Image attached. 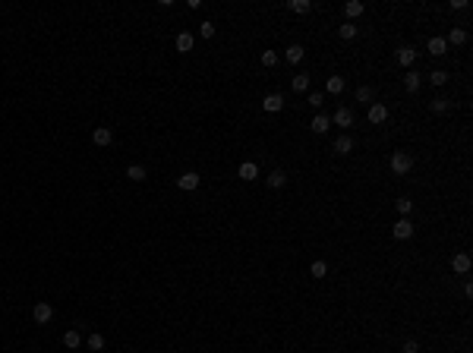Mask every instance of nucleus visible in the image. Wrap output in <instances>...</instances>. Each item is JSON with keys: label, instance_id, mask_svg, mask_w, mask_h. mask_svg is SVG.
<instances>
[{"label": "nucleus", "instance_id": "obj_1", "mask_svg": "<svg viewBox=\"0 0 473 353\" xmlns=\"http://www.w3.org/2000/svg\"><path fill=\"white\" fill-rule=\"evenodd\" d=\"M410 170H414V158H410L407 151H394L391 154V174L404 177V174H410Z\"/></svg>", "mask_w": 473, "mask_h": 353}, {"label": "nucleus", "instance_id": "obj_2", "mask_svg": "<svg viewBox=\"0 0 473 353\" xmlns=\"http://www.w3.org/2000/svg\"><path fill=\"white\" fill-rule=\"evenodd\" d=\"M199 183H202V177L196 174V170H186V174L177 177V186L183 189V193H193V189H199Z\"/></svg>", "mask_w": 473, "mask_h": 353}, {"label": "nucleus", "instance_id": "obj_3", "mask_svg": "<svg viewBox=\"0 0 473 353\" xmlns=\"http://www.w3.org/2000/svg\"><path fill=\"white\" fill-rule=\"evenodd\" d=\"M32 318H35L38 325H48L51 318H54V306H51V303H35V309H32Z\"/></svg>", "mask_w": 473, "mask_h": 353}, {"label": "nucleus", "instance_id": "obj_4", "mask_svg": "<svg viewBox=\"0 0 473 353\" xmlns=\"http://www.w3.org/2000/svg\"><path fill=\"white\" fill-rule=\"evenodd\" d=\"M331 123L341 126V130L354 126V110H350V107H338V110H334V117H331Z\"/></svg>", "mask_w": 473, "mask_h": 353}, {"label": "nucleus", "instance_id": "obj_5", "mask_svg": "<svg viewBox=\"0 0 473 353\" xmlns=\"http://www.w3.org/2000/svg\"><path fill=\"white\" fill-rule=\"evenodd\" d=\"M391 234H394V240H410V237H414V224H410V218H401L391 227Z\"/></svg>", "mask_w": 473, "mask_h": 353}, {"label": "nucleus", "instance_id": "obj_6", "mask_svg": "<svg viewBox=\"0 0 473 353\" xmlns=\"http://www.w3.org/2000/svg\"><path fill=\"white\" fill-rule=\"evenodd\" d=\"M92 142H95V145H101V149H107V145L114 142V133H110L107 126H95V133H92Z\"/></svg>", "mask_w": 473, "mask_h": 353}, {"label": "nucleus", "instance_id": "obj_7", "mask_svg": "<svg viewBox=\"0 0 473 353\" xmlns=\"http://www.w3.org/2000/svg\"><path fill=\"white\" fill-rule=\"evenodd\" d=\"M350 151H354V136L341 133L338 139H334V154H341V158H344V154H350Z\"/></svg>", "mask_w": 473, "mask_h": 353}, {"label": "nucleus", "instance_id": "obj_8", "mask_svg": "<svg viewBox=\"0 0 473 353\" xmlns=\"http://www.w3.org/2000/svg\"><path fill=\"white\" fill-rule=\"evenodd\" d=\"M385 120H388V107H385V104H369V123L382 126Z\"/></svg>", "mask_w": 473, "mask_h": 353}, {"label": "nucleus", "instance_id": "obj_9", "mask_svg": "<svg viewBox=\"0 0 473 353\" xmlns=\"http://www.w3.org/2000/svg\"><path fill=\"white\" fill-rule=\"evenodd\" d=\"M426 48H429V54H432V57H445V54H448V41H445V38H438V35L429 38V45H426Z\"/></svg>", "mask_w": 473, "mask_h": 353}, {"label": "nucleus", "instance_id": "obj_10", "mask_svg": "<svg viewBox=\"0 0 473 353\" xmlns=\"http://www.w3.org/2000/svg\"><path fill=\"white\" fill-rule=\"evenodd\" d=\"M262 107L268 110V114H278V110L284 107V98L278 92H271V95H265V98H262Z\"/></svg>", "mask_w": 473, "mask_h": 353}, {"label": "nucleus", "instance_id": "obj_11", "mask_svg": "<svg viewBox=\"0 0 473 353\" xmlns=\"http://www.w3.org/2000/svg\"><path fill=\"white\" fill-rule=\"evenodd\" d=\"M394 57H398L401 66H407V70H410V66H414V60H417V50L410 48V45H404V48H398V54H394Z\"/></svg>", "mask_w": 473, "mask_h": 353}, {"label": "nucleus", "instance_id": "obj_12", "mask_svg": "<svg viewBox=\"0 0 473 353\" xmlns=\"http://www.w3.org/2000/svg\"><path fill=\"white\" fill-rule=\"evenodd\" d=\"M451 268L458 271V274H467V271H470V255H467V252H454V255H451Z\"/></svg>", "mask_w": 473, "mask_h": 353}, {"label": "nucleus", "instance_id": "obj_13", "mask_svg": "<svg viewBox=\"0 0 473 353\" xmlns=\"http://www.w3.org/2000/svg\"><path fill=\"white\" fill-rule=\"evenodd\" d=\"M404 89H407L410 95L420 92V73H417V70H407V73H404Z\"/></svg>", "mask_w": 473, "mask_h": 353}, {"label": "nucleus", "instance_id": "obj_14", "mask_svg": "<svg viewBox=\"0 0 473 353\" xmlns=\"http://www.w3.org/2000/svg\"><path fill=\"white\" fill-rule=\"evenodd\" d=\"M193 45H196V38L189 35V32H180V35H177V50H180V54H189Z\"/></svg>", "mask_w": 473, "mask_h": 353}, {"label": "nucleus", "instance_id": "obj_15", "mask_svg": "<svg viewBox=\"0 0 473 353\" xmlns=\"http://www.w3.org/2000/svg\"><path fill=\"white\" fill-rule=\"evenodd\" d=\"M354 98H357V101H363V104H372V101H375V89H372V85H360Z\"/></svg>", "mask_w": 473, "mask_h": 353}, {"label": "nucleus", "instance_id": "obj_16", "mask_svg": "<svg viewBox=\"0 0 473 353\" xmlns=\"http://www.w3.org/2000/svg\"><path fill=\"white\" fill-rule=\"evenodd\" d=\"M363 10H366V6L360 3V0H350V3H344V13H347V19H350V22H354L357 16H363Z\"/></svg>", "mask_w": 473, "mask_h": 353}, {"label": "nucleus", "instance_id": "obj_17", "mask_svg": "<svg viewBox=\"0 0 473 353\" xmlns=\"http://www.w3.org/2000/svg\"><path fill=\"white\" fill-rule=\"evenodd\" d=\"M126 177H130L133 183H142V180L149 177V170H145L142 164H130V167H126Z\"/></svg>", "mask_w": 473, "mask_h": 353}, {"label": "nucleus", "instance_id": "obj_18", "mask_svg": "<svg viewBox=\"0 0 473 353\" xmlns=\"http://www.w3.org/2000/svg\"><path fill=\"white\" fill-rule=\"evenodd\" d=\"M303 45H290L287 50H284V57H287V63H300V60H303Z\"/></svg>", "mask_w": 473, "mask_h": 353}, {"label": "nucleus", "instance_id": "obj_19", "mask_svg": "<svg viewBox=\"0 0 473 353\" xmlns=\"http://www.w3.org/2000/svg\"><path fill=\"white\" fill-rule=\"evenodd\" d=\"M328 126H331V120L325 117V114H315V117H313V133L322 136V133H328Z\"/></svg>", "mask_w": 473, "mask_h": 353}, {"label": "nucleus", "instance_id": "obj_20", "mask_svg": "<svg viewBox=\"0 0 473 353\" xmlns=\"http://www.w3.org/2000/svg\"><path fill=\"white\" fill-rule=\"evenodd\" d=\"M265 183H268L271 189H281L284 183H287V174H284V170H271V174H268V180H265Z\"/></svg>", "mask_w": 473, "mask_h": 353}, {"label": "nucleus", "instance_id": "obj_21", "mask_svg": "<svg viewBox=\"0 0 473 353\" xmlns=\"http://www.w3.org/2000/svg\"><path fill=\"white\" fill-rule=\"evenodd\" d=\"M79 344H82V334L76 331V328H70V331L63 334V347H70V350H76V347H79Z\"/></svg>", "mask_w": 473, "mask_h": 353}, {"label": "nucleus", "instance_id": "obj_22", "mask_svg": "<svg viewBox=\"0 0 473 353\" xmlns=\"http://www.w3.org/2000/svg\"><path fill=\"white\" fill-rule=\"evenodd\" d=\"M435 110V114H448L451 110V98H442V95H438V98H432V104H429Z\"/></svg>", "mask_w": 473, "mask_h": 353}, {"label": "nucleus", "instance_id": "obj_23", "mask_svg": "<svg viewBox=\"0 0 473 353\" xmlns=\"http://www.w3.org/2000/svg\"><path fill=\"white\" fill-rule=\"evenodd\" d=\"M259 177V167L253 164V161H246V164H240V180H256Z\"/></svg>", "mask_w": 473, "mask_h": 353}, {"label": "nucleus", "instance_id": "obj_24", "mask_svg": "<svg viewBox=\"0 0 473 353\" xmlns=\"http://www.w3.org/2000/svg\"><path fill=\"white\" fill-rule=\"evenodd\" d=\"M290 89L303 95V92L309 89V76H306V73H300V76H294V79H290Z\"/></svg>", "mask_w": 473, "mask_h": 353}, {"label": "nucleus", "instance_id": "obj_25", "mask_svg": "<svg viewBox=\"0 0 473 353\" xmlns=\"http://www.w3.org/2000/svg\"><path fill=\"white\" fill-rule=\"evenodd\" d=\"M445 41L458 48V45H464V41H467V32H464V29H451V32H448V38H445Z\"/></svg>", "mask_w": 473, "mask_h": 353}, {"label": "nucleus", "instance_id": "obj_26", "mask_svg": "<svg viewBox=\"0 0 473 353\" xmlns=\"http://www.w3.org/2000/svg\"><path fill=\"white\" fill-rule=\"evenodd\" d=\"M394 208H398V214H401V218H407V214H410V208H414V202H410L407 196H401V199L394 202Z\"/></svg>", "mask_w": 473, "mask_h": 353}, {"label": "nucleus", "instance_id": "obj_27", "mask_svg": "<svg viewBox=\"0 0 473 353\" xmlns=\"http://www.w3.org/2000/svg\"><path fill=\"white\" fill-rule=\"evenodd\" d=\"M338 35L344 38V41H350V38H357V25L354 22H344L341 29H338Z\"/></svg>", "mask_w": 473, "mask_h": 353}, {"label": "nucleus", "instance_id": "obj_28", "mask_svg": "<svg viewBox=\"0 0 473 353\" xmlns=\"http://www.w3.org/2000/svg\"><path fill=\"white\" fill-rule=\"evenodd\" d=\"M344 92V79L341 76H328V95H341Z\"/></svg>", "mask_w": 473, "mask_h": 353}, {"label": "nucleus", "instance_id": "obj_29", "mask_svg": "<svg viewBox=\"0 0 473 353\" xmlns=\"http://www.w3.org/2000/svg\"><path fill=\"white\" fill-rule=\"evenodd\" d=\"M287 6H290L294 13H309V10H313V3H309V0H290Z\"/></svg>", "mask_w": 473, "mask_h": 353}, {"label": "nucleus", "instance_id": "obj_30", "mask_svg": "<svg viewBox=\"0 0 473 353\" xmlns=\"http://www.w3.org/2000/svg\"><path fill=\"white\" fill-rule=\"evenodd\" d=\"M309 274H313V278H325V274H328V262H313Z\"/></svg>", "mask_w": 473, "mask_h": 353}, {"label": "nucleus", "instance_id": "obj_31", "mask_svg": "<svg viewBox=\"0 0 473 353\" xmlns=\"http://www.w3.org/2000/svg\"><path fill=\"white\" fill-rule=\"evenodd\" d=\"M429 82H432V85H445V82H448V73H445V70H432V73H429Z\"/></svg>", "mask_w": 473, "mask_h": 353}, {"label": "nucleus", "instance_id": "obj_32", "mask_svg": "<svg viewBox=\"0 0 473 353\" xmlns=\"http://www.w3.org/2000/svg\"><path fill=\"white\" fill-rule=\"evenodd\" d=\"M259 60H262V66H274L278 63V50H262Z\"/></svg>", "mask_w": 473, "mask_h": 353}, {"label": "nucleus", "instance_id": "obj_33", "mask_svg": "<svg viewBox=\"0 0 473 353\" xmlns=\"http://www.w3.org/2000/svg\"><path fill=\"white\" fill-rule=\"evenodd\" d=\"M89 350H105V338H101L98 331L89 334Z\"/></svg>", "mask_w": 473, "mask_h": 353}, {"label": "nucleus", "instance_id": "obj_34", "mask_svg": "<svg viewBox=\"0 0 473 353\" xmlns=\"http://www.w3.org/2000/svg\"><path fill=\"white\" fill-rule=\"evenodd\" d=\"M309 104H313L315 110H322V104H325V95H322V92H313V95H309Z\"/></svg>", "mask_w": 473, "mask_h": 353}, {"label": "nucleus", "instance_id": "obj_35", "mask_svg": "<svg viewBox=\"0 0 473 353\" xmlns=\"http://www.w3.org/2000/svg\"><path fill=\"white\" fill-rule=\"evenodd\" d=\"M199 35L202 38H214V22H202L199 25Z\"/></svg>", "mask_w": 473, "mask_h": 353}, {"label": "nucleus", "instance_id": "obj_36", "mask_svg": "<svg viewBox=\"0 0 473 353\" xmlns=\"http://www.w3.org/2000/svg\"><path fill=\"white\" fill-rule=\"evenodd\" d=\"M401 350H404V353H420V344H417L414 338H407V341L401 344Z\"/></svg>", "mask_w": 473, "mask_h": 353}, {"label": "nucleus", "instance_id": "obj_37", "mask_svg": "<svg viewBox=\"0 0 473 353\" xmlns=\"http://www.w3.org/2000/svg\"><path fill=\"white\" fill-rule=\"evenodd\" d=\"M448 6H451V10H467V0H451Z\"/></svg>", "mask_w": 473, "mask_h": 353}]
</instances>
